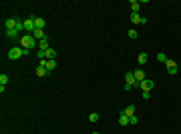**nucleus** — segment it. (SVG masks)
Listing matches in <instances>:
<instances>
[{"label": "nucleus", "mask_w": 181, "mask_h": 134, "mask_svg": "<svg viewBox=\"0 0 181 134\" xmlns=\"http://www.w3.org/2000/svg\"><path fill=\"white\" fill-rule=\"evenodd\" d=\"M34 24H36L38 30H44V26H46V20L40 18V16H36V18H34Z\"/></svg>", "instance_id": "nucleus-12"}, {"label": "nucleus", "mask_w": 181, "mask_h": 134, "mask_svg": "<svg viewBox=\"0 0 181 134\" xmlns=\"http://www.w3.org/2000/svg\"><path fill=\"white\" fill-rule=\"evenodd\" d=\"M157 60H159V62H161V64H165L167 60H169V58L165 56V52H159V54H157Z\"/></svg>", "instance_id": "nucleus-21"}, {"label": "nucleus", "mask_w": 181, "mask_h": 134, "mask_svg": "<svg viewBox=\"0 0 181 134\" xmlns=\"http://www.w3.org/2000/svg\"><path fill=\"white\" fill-rule=\"evenodd\" d=\"M129 6H131V12H139L141 2H139V0H131V2H129Z\"/></svg>", "instance_id": "nucleus-15"}, {"label": "nucleus", "mask_w": 181, "mask_h": 134, "mask_svg": "<svg viewBox=\"0 0 181 134\" xmlns=\"http://www.w3.org/2000/svg\"><path fill=\"white\" fill-rule=\"evenodd\" d=\"M4 34H6V36H8V38L10 40H18V36H20V32H18V30H4Z\"/></svg>", "instance_id": "nucleus-11"}, {"label": "nucleus", "mask_w": 181, "mask_h": 134, "mask_svg": "<svg viewBox=\"0 0 181 134\" xmlns=\"http://www.w3.org/2000/svg\"><path fill=\"white\" fill-rule=\"evenodd\" d=\"M131 22L133 24H147V18L141 16L139 12H131Z\"/></svg>", "instance_id": "nucleus-5"}, {"label": "nucleus", "mask_w": 181, "mask_h": 134, "mask_svg": "<svg viewBox=\"0 0 181 134\" xmlns=\"http://www.w3.org/2000/svg\"><path fill=\"white\" fill-rule=\"evenodd\" d=\"M20 46L24 50H32V48H36V38H34L32 34H22L20 36Z\"/></svg>", "instance_id": "nucleus-1"}, {"label": "nucleus", "mask_w": 181, "mask_h": 134, "mask_svg": "<svg viewBox=\"0 0 181 134\" xmlns=\"http://www.w3.org/2000/svg\"><path fill=\"white\" fill-rule=\"evenodd\" d=\"M123 114H125V116H129V118H131V116H135V106H133V104H129L127 108L123 110Z\"/></svg>", "instance_id": "nucleus-16"}, {"label": "nucleus", "mask_w": 181, "mask_h": 134, "mask_svg": "<svg viewBox=\"0 0 181 134\" xmlns=\"http://www.w3.org/2000/svg\"><path fill=\"white\" fill-rule=\"evenodd\" d=\"M165 68H167V72H169L171 76H173V74H177V62H175V60H171V58L165 62Z\"/></svg>", "instance_id": "nucleus-6"}, {"label": "nucleus", "mask_w": 181, "mask_h": 134, "mask_svg": "<svg viewBox=\"0 0 181 134\" xmlns=\"http://www.w3.org/2000/svg\"><path fill=\"white\" fill-rule=\"evenodd\" d=\"M133 74H135V80H137V84H139V82H143L145 78H147V76H145V72H143V70H135Z\"/></svg>", "instance_id": "nucleus-14"}, {"label": "nucleus", "mask_w": 181, "mask_h": 134, "mask_svg": "<svg viewBox=\"0 0 181 134\" xmlns=\"http://www.w3.org/2000/svg\"><path fill=\"white\" fill-rule=\"evenodd\" d=\"M141 96H143V100H149V98H151V92H143Z\"/></svg>", "instance_id": "nucleus-26"}, {"label": "nucleus", "mask_w": 181, "mask_h": 134, "mask_svg": "<svg viewBox=\"0 0 181 134\" xmlns=\"http://www.w3.org/2000/svg\"><path fill=\"white\" fill-rule=\"evenodd\" d=\"M36 30V24H34V16H28V18L24 20V32L26 34H32Z\"/></svg>", "instance_id": "nucleus-3"}, {"label": "nucleus", "mask_w": 181, "mask_h": 134, "mask_svg": "<svg viewBox=\"0 0 181 134\" xmlns=\"http://www.w3.org/2000/svg\"><path fill=\"white\" fill-rule=\"evenodd\" d=\"M137 122H139V118H137V116H131V118H129V124H131V126H135Z\"/></svg>", "instance_id": "nucleus-24"}, {"label": "nucleus", "mask_w": 181, "mask_h": 134, "mask_svg": "<svg viewBox=\"0 0 181 134\" xmlns=\"http://www.w3.org/2000/svg\"><path fill=\"white\" fill-rule=\"evenodd\" d=\"M32 36H34V38H36L38 40V42H40V40H46L48 38V36H46V34H44V30H34V32H32Z\"/></svg>", "instance_id": "nucleus-10"}, {"label": "nucleus", "mask_w": 181, "mask_h": 134, "mask_svg": "<svg viewBox=\"0 0 181 134\" xmlns=\"http://www.w3.org/2000/svg\"><path fill=\"white\" fill-rule=\"evenodd\" d=\"M137 60H139V64H141V66H145V64H147V60H149V56H147L145 52H141V54H139V58H137Z\"/></svg>", "instance_id": "nucleus-20"}, {"label": "nucleus", "mask_w": 181, "mask_h": 134, "mask_svg": "<svg viewBox=\"0 0 181 134\" xmlns=\"http://www.w3.org/2000/svg\"><path fill=\"white\" fill-rule=\"evenodd\" d=\"M38 64H42V66L46 68L48 72H53L54 68H57V60H40V62H38Z\"/></svg>", "instance_id": "nucleus-8"}, {"label": "nucleus", "mask_w": 181, "mask_h": 134, "mask_svg": "<svg viewBox=\"0 0 181 134\" xmlns=\"http://www.w3.org/2000/svg\"><path fill=\"white\" fill-rule=\"evenodd\" d=\"M137 36H139V34H137V30H133V28L129 30V38H137Z\"/></svg>", "instance_id": "nucleus-25"}, {"label": "nucleus", "mask_w": 181, "mask_h": 134, "mask_svg": "<svg viewBox=\"0 0 181 134\" xmlns=\"http://www.w3.org/2000/svg\"><path fill=\"white\" fill-rule=\"evenodd\" d=\"M46 74H48V70L42 66V64H38V66H36V76H38V78H42V76H46Z\"/></svg>", "instance_id": "nucleus-13"}, {"label": "nucleus", "mask_w": 181, "mask_h": 134, "mask_svg": "<svg viewBox=\"0 0 181 134\" xmlns=\"http://www.w3.org/2000/svg\"><path fill=\"white\" fill-rule=\"evenodd\" d=\"M28 52H30V50H24L22 46H14V48H10V50H8V58H10V60H18L20 56H26Z\"/></svg>", "instance_id": "nucleus-2"}, {"label": "nucleus", "mask_w": 181, "mask_h": 134, "mask_svg": "<svg viewBox=\"0 0 181 134\" xmlns=\"http://www.w3.org/2000/svg\"><path fill=\"white\" fill-rule=\"evenodd\" d=\"M89 120H90V122H99V112H90Z\"/></svg>", "instance_id": "nucleus-22"}, {"label": "nucleus", "mask_w": 181, "mask_h": 134, "mask_svg": "<svg viewBox=\"0 0 181 134\" xmlns=\"http://www.w3.org/2000/svg\"><path fill=\"white\" fill-rule=\"evenodd\" d=\"M16 22H18V18H6L4 20V30H14Z\"/></svg>", "instance_id": "nucleus-9"}, {"label": "nucleus", "mask_w": 181, "mask_h": 134, "mask_svg": "<svg viewBox=\"0 0 181 134\" xmlns=\"http://www.w3.org/2000/svg\"><path fill=\"white\" fill-rule=\"evenodd\" d=\"M8 84V76L6 74H0V86H6Z\"/></svg>", "instance_id": "nucleus-23"}, {"label": "nucleus", "mask_w": 181, "mask_h": 134, "mask_svg": "<svg viewBox=\"0 0 181 134\" xmlns=\"http://www.w3.org/2000/svg\"><path fill=\"white\" fill-rule=\"evenodd\" d=\"M119 126H129V116H125L123 112H121V116H119Z\"/></svg>", "instance_id": "nucleus-19"}, {"label": "nucleus", "mask_w": 181, "mask_h": 134, "mask_svg": "<svg viewBox=\"0 0 181 134\" xmlns=\"http://www.w3.org/2000/svg\"><path fill=\"white\" fill-rule=\"evenodd\" d=\"M139 88L143 92H151L153 88H155V80H151V78H145L143 82H139Z\"/></svg>", "instance_id": "nucleus-4"}, {"label": "nucleus", "mask_w": 181, "mask_h": 134, "mask_svg": "<svg viewBox=\"0 0 181 134\" xmlns=\"http://www.w3.org/2000/svg\"><path fill=\"white\" fill-rule=\"evenodd\" d=\"M125 84H131L133 88H137V86H139L137 80H135V74H133V72H127V74H125Z\"/></svg>", "instance_id": "nucleus-7"}, {"label": "nucleus", "mask_w": 181, "mask_h": 134, "mask_svg": "<svg viewBox=\"0 0 181 134\" xmlns=\"http://www.w3.org/2000/svg\"><path fill=\"white\" fill-rule=\"evenodd\" d=\"M48 48H50V44H48V38H46V40H40V42H38V50H44V52H46Z\"/></svg>", "instance_id": "nucleus-18"}, {"label": "nucleus", "mask_w": 181, "mask_h": 134, "mask_svg": "<svg viewBox=\"0 0 181 134\" xmlns=\"http://www.w3.org/2000/svg\"><path fill=\"white\" fill-rule=\"evenodd\" d=\"M93 134H101V132H93Z\"/></svg>", "instance_id": "nucleus-27"}, {"label": "nucleus", "mask_w": 181, "mask_h": 134, "mask_svg": "<svg viewBox=\"0 0 181 134\" xmlns=\"http://www.w3.org/2000/svg\"><path fill=\"white\" fill-rule=\"evenodd\" d=\"M54 58H57V50L50 46V48L46 50V60H54Z\"/></svg>", "instance_id": "nucleus-17"}]
</instances>
